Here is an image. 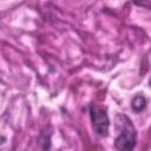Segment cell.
<instances>
[{
  "instance_id": "1",
  "label": "cell",
  "mask_w": 151,
  "mask_h": 151,
  "mask_svg": "<svg viewBox=\"0 0 151 151\" xmlns=\"http://www.w3.org/2000/svg\"><path fill=\"white\" fill-rule=\"evenodd\" d=\"M118 118L122 119L119 123L122 125V130L114 139V149L117 151H133L137 144V131L129 117L119 114Z\"/></svg>"
},
{
  "instance_id": "2",
  "label": "cell",
  "mask_w": 151,
  "mask_h": 151,
  "mask_svg": "<svg viewBox=\"0 0 151 151\" xmlns=\"http://www.w3.org/2000/svg\"><path fill=\"white\" fill-rule=\"evenodd\" d=\"M88 112L94 132L100 137H107L110 129V119L106 113V110L99 107L94 103H91L88 105Z\"/></svg>"
},
{
  "instance_id": "3",
  "label": "cell",
  "mask_w": 151,
  "mask_h": 151,
  "mask_svg": "<svg viewBox=\"0 0 151 151\" xmlns=\"http://www.w3.org/2000/svg\"><path fill=\"white\" fill-rule=\"evenodd\" d=\"M145 106H146V99H145V97L142 96V94L136 96V97L132 99V101H131V107H132V110H133L136 113H139L140 111H143V110L145 109Z\"/></svg>"
},
{
  "instance_id": "4",
  "label": "cell",
  "mask_w": 151,
  "mask_h": 151,
  "mask_svg": "<svg viewBox=\"0 0 151 151\" xmlns=\"http://www.w3.org/2000/svg\"><path fill=\"white\" fill-rule=\"evenodd\" d=\"M38 142H39L40 147H41L44 151H47V150L50 149V146H51V136H50V134L47 136L46 133H41Z\"/></svg>"
}]
</instances>
